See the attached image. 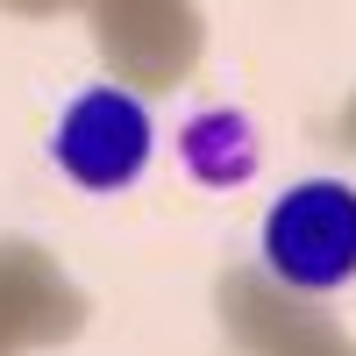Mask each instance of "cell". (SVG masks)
Segmentation results:
<instances>
[{
  "mask_svg": "<svg viewBox=\"0 0 356 356\" xmlns=\"http://www.w3.org/2000/svg\"><path fill=\"white\" fill-rule=\"evenodd\" d=\"M264 271L285 292H342L356 278V186L342 178H300L264 214Z\"/></svg>",
  "mask_w": 356,
  "mask_h": 356,
  "instance_id": "obj_1",
  "label": "cell"
},
{
  "mask_svg": "<svg viewBox=\"0 0 356 356\" xmlns=\"http://www.w3.org/2000/svg\"><path fill=\"white\" fill-rule=\"evenodd\" d=\"M178 157H186V171L200 178V186H214V193L250 186L257 164H264L250 114H235V107H207V114H193V122L178 129Z\"/></svg>",
  "mask_w": 356,
  "mask_h": 356,
  "instance_id": "obj_3",
  "label": "cell"
},
{
  "mask_svg": "<svg viewBox=\"0 0 356 356\" xmlns=\"http://www.w3.org/2000/svg\"><path fill=\"white\" fill-rule=\"evenodd\" d=\"M150 150H157V122L129 86H86L50 136V157L79 193H129Z\"/></svg>",
  "mask_w": 356,
  "mask_h": 356,
  "instance_id": "obj_2",
  "label": "cell"
}]
</instances>
